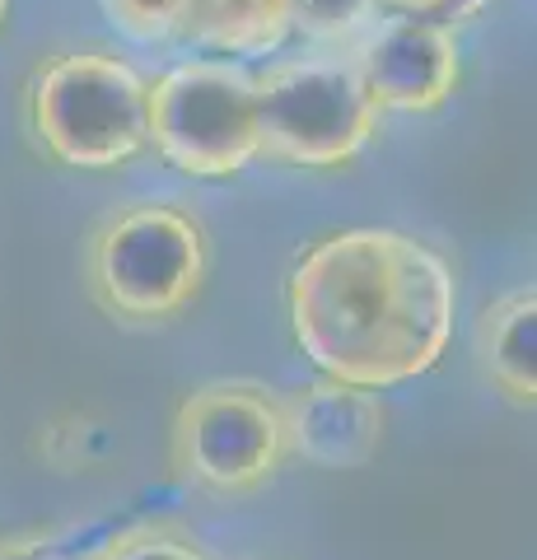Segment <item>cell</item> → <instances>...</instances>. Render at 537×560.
Returning <instances> with one entry per match:
<instances>
[{
  "mask_svg": "<svg viewBox=\"0 0 537 560\" xmlns=\"http://www.w3.org/2000/svg\"><path fill=\"white\" fill-rule=\"evenodd\" d=\"M285 304L294 341L323 378L378 393L435 370L458 294L425 243L393 230H341L294 261Z\"/></svg>",
  "mask_w": 537,
  "mask_h": 560,
  "instance_id": "cell-1",
  "label": "cell"
},
{
  "mask_svg": "<svg viewBox=\"0 0 537 560\" xmlns=\"http://www.w3.org/2000/svg\"><path fill=\"white\" fill-rule=\"evenodd\" d=\"M28 127L66 168H122L150 145L145 80L108 51H66L28 84Z\"/></svg>",
  "mask_w": 537,
  "mask_h": 560,
  "instance_id": "cell-2",
  "label": "cell"
},
{
  "mask_svg": "<svg viewBox=\"0 0 537 560\" xmlns=\"http://www.w3.org/2000/svg\"><path fill=\"white\" fill-rule=\"evenodd\" d=\"M206 280V230L178 206L141 201L90 243L94 300L131 323H164L197 300Z\"/></svg>",
  "mask_w": 537,
  "mask_h": 560,
  "instance_id": "cell-3",
  "label": "cell"
},
{
  "mask_svg": "<svg viewBox=\"0 0 537 560\" xmlns=\"http://www.w3.org/2000/svg\"><path fill=\"white\" fill-rule=\"evenodd\" d=\"M145 136L168 168L187 178H234L257 145L253 75L230 61H183L145 84Z\"/></svg>",
  "mask_w": 537,
  "mask_h": 560,
  "instance_id": "cell-4",
  "label": "cell"
},
{
  "mask_svg": "<svg viewBox=\"0 0 537 560\" xmlns=\"http://www.w3.org/2000/svg\"><path fill=\"white\" fill-rule=\"evenodd\" d=\"M257 145L262 154L300 168H337L370 145L378 108L370 103L355 66L285 61L253 80Z\"/></svg>",
  "mask_w": 537,
  "mask_h": 560,
  "instance_id": "cell-5",
  "label": "cell"
},
{
  "mask_svg": "<svg viewBox=\"0 0 537 560\" xmlns=\"http://www.w3.org/2000/svg\"><path fill=\"white\" fill-rule=\"evenodd\" d=\"M285 458L281 397L257 383L197 388L173 416V467L215 495L262 486Z\"/></svg>",
  "mask_w": 537,
  "mask_h": 560,
  "instance_id": "cell-6",
  "label": "cell"
},
{
  "mask_svg": "<svg viewBox=\"0 0 537 560\" xmlns=\"http://www.w3.org/2000/svg\"><path fill=\"white\" fill-rule=\"evenodd\" d=\"M355 75L374 108L435 113L458 90V43L440 24L393 14L360 51Z\"/></svg>",
  "mask_w": 537,
  "mask_h": 560,
  "instance_id": "cell-7",
  "label": "cell"
},
{
  "mask_svg": "<svg viewBox=\"0 0 537 560\" xmlns=\"http://www.w3.org/2000/svg\"><path fill=\"white\" fill-rule=\"evenodd\" d=\"M285 416V453L323 471H355L365 467L384 444V407L365 388L337 378L304 383L281 401Z\"/></svg>",
  "mask_w": 537,
  "mask_h": 560,
  "instance_id": "cell-8",
  "label": "cell"
},
{
  "mask_svg": "<svg viewBox=\"0 0 537 560\" xmlns=\"http://www.w3.org/2000/svg\"><path fill=\"white\" fill-rule=\"evenodd\" d=\"M294 28V0H183L173 38L215 57H267Z\"/></svg>",
  "mask_w": 537,
  "mask_h": 560,
  "instance_id": "cell-9",
  "label": "cell"
},
{
  "mask_svg": "<svg viewBox=\"0 0 537 560\" xmlns=\"http://www.w3.org/2000/svg\"><path fill=\"white\" fill-rule=\"evenodd\" d=\"M481 370L514 407H533L537 397V294L514 290L481 313L477 327Z\"/></svg>",
  "mask_w": 537,
  "mask_h": 560,
  "instance_id": "cell-10",
  "label": "cell"
},
{
  "mask_svg": "<svg viewBox=\"0 0 537 560\" xmlns=\"http://www.w3.org/2000/svg\"><path fill=\"white\" fill-rule=\"evenodd\" d=\"M90 560H206L192 541L183 533H168V528H136V533H122L113 537L108 547Z\"/></svg>",
  "mask_w": 537,
  "mask_h": 560,
  "instance_id": "cell-11",
  "label": "cell"
},
{
  "mask_svg": "<svg viewBox=\"0 0 537 560\" xmlns=\"http://www.w3.org/2000/svg\"><path fill=\"white\" fill-rule=\"evenodd\" d=\"M108 20L136 43H160L173 38V20H178L183 0H103Z\"/></svg>",
  "mask_w": 537,
  "mask_h": 560,
  "instance_id": "cell-12",
  "label": "cell"
},
{
  "mask_svg": "<svg viewBox=\"0 0 537 560\" xmlns=\"http://www.w3.org/2000/svg\"><path fill=\"white\" fill-rule=\"evenodd\" d=\"M378 0H294V28L314 38H341L374 14Z\"/></svg>",
  "mask_w": 537,
  "mask_h": 560,
  "instance_id": "cell-13",
  "label": "cell"
},
{
  "mask_svg": "<svg viewBox=\"0 0 537 560\" xmlns=\"http://www.w3.org/2000/svg\"><path fill=\"white\" fill-rule=\"evenodd\" d=\"M378 5H388L393 14H402V20H425V24L454 28L463 20H472V14H481L491 0H378Z\"/></svg>",
  "mask_w": 537,
  "mask_h": 560,
  "instance_id": "cell-14",
  "label": "cell"
},
{
  "mask_svg": "<svg viewBox=\"0 0 537 560\" xmlns=\"http://www.w3.org/2000/svg\"><path fill=\"white\" fill-rule=\"evenodd\" d=\"M5 14H10V0H0V24H5Z\"/></svg>",
  "mask_w": 537,
  "mask_h": 560,
  "instance_id": "cell-15",
  "label": "cell"
}]
</instances>
